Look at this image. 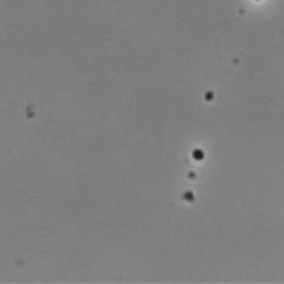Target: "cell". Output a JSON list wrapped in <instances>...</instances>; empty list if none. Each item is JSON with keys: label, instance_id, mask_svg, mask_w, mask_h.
Segmentation results:
<instances>
[]
</instances>
